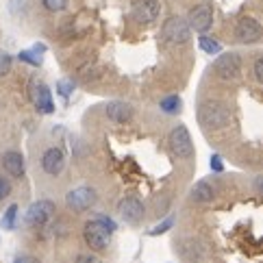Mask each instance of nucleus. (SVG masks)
I'll return each instance as SVG.
<instances>
[{"label":"nucleus","mask_w":263,"mask_h":263,"mask_svg":"<svg viewBox=\"0 0 263 263\" xmlns=\"http://www.w3.org/2000/svg\"><path fill=\"white\" fill-rule=\"evenodd\" d=\"M187 24L196 33H206L213 26V11L209 5H196L190 15H187Z\"/></svg>","instance_id":"10"},{"label":"nucleus","mask_w":263,"mask_h":263,"mask_svg":"<svg viewBox=\"0 0 263 263\" xmlns=\"http://www.w3.org/2000/svg\"><path fill=\"white\" fill-rule=\"evenodd\" d=\"M65 167V155L59 148H48L42 155V170L50 176H59Z\"/></svg>","instance_id":"13"},{"label":"nucleus","mask_w":263,"mask_h":263,"mask_svg":"<svg viewBox=\"0 0 263 263\" xmlns=\"http://www.w3.org/2000/svg\"><path fill=\"white\" fill-rule=\"evenodd\" d=\"M235 37L241 44H255L263 37V29L255 17H241L235 26Z\"/></svg>","instance_id":"11"},{"label":"nucleus","mask_w":263,"mask_h":263,"mask_svg":"<svg viewBox=\"0 0 263 263\" xmlns=\"http://www.w3.org/2000/svg\"><path fill=\"white\" fill-rule=\"evenodd\" d=\"M252 72H255L257 83H261V85H263V57H259L255 61V68H252Z\"/></svg>","instance_id":"26"},{"label":"nucleus","mask_w":263,"mask_h":263,"mask_svg":"<svg viewBox=\"0 0 263 263\" xmlns=\"http://www.w3.org/2000/svg\"><path fill=\"white\" fill-rule=\"evenodd\" d=\"M213 68H215V74H218L222 81H235L241 72V59H239V54H235V52L220 54Z\"/></svg>","instance_id":"8"},{"label":"nucleus","mask_w":263,"mask_h":263,"mask_svg":"<svg viewBox=\"0 0 263 263\" xmlns=\"http://www.w3.org/2000/svg\"><path fill=\"white\" fill-rule=\"evenodd\" d=\"M161 37H163V42H167V44L181 46V44H187V42H190L192 29H190V24H187L185 17H181V15H172V17H167V20L163 22Z\"/></svg>","instance_id":"2"},{"label":"nucleus","mask_w":263,"mask_h":263,"mask_svg":"<svg viewBox=\"0 0 263 263\" xmlns=\"http://www.w3.org/2000/svg\"><path fill=\"white\" fill-rule=\"evenodd\" d=\"M118 211H120L122 220H124L126 224H139L144 218V204L139 198H135V196L122 198V202L118 204Z\"/></svg>","instance_id":"12"},{"label":"nucleus","mask_w":263,"mask_h":263,"mask_svg":"<svg viewBox=\"0 0 263 263\" xmlns=\"http://www.w3.org/2000/svg\"><path fill=\"white\" fill-rule=\"evenodd\" d=\"M167 146L178 157V159H190L194 155V144H192V135L187 130L185 124H176L170 135H167Z\"/></svg>","instance_id":"4"},{"label":"nucleus","mask_w":263,"mask_h":263,"mask_svg":"<svg viewBox=\"0 0 263 263\" xmlns=\"http://www.w3.org/2000/svg\"><path fill=\"white\" fill-rule=\"evenodd\" d=\"M211 170L213 172H222L224 170V163H222V157L220 155H213L211 157Z\"/></svg>","instance_id":"28"},{"label":"nucleus","mask_w":263,"mask_h":263,"mask_svg":"<svg viewBox=\"0 0 263 263\" xmlns=\"http://www.w3.org/2000/svg\"><path fill=\"white\" fill-rule=\"evenodd\" d=\"M57 89H59V93H61L63 98H70V93L74 91V83L72 81H59Z\"/></svg>","instance_id":"24"},{"label":"nucleus","mask_w":263,"mask_h":263,"mask_svg":"<svg viewBox=\"0 0 263 263\" xmlns=\"http://www.w3.org/2000/svg\"><path fill=\"white\" fill-rule=\"evenodd\" d=\"M3 167L9 176L13 178H22L26 172V165H24V157L17 153V150H7L3 155Z\"/></svg>","instance_id":"15"},{"label":"nucleus","mask_w":263,"mask_h":263,"mask_svg":"<svg viewBox=\"0 0 263 263\" xmlns=\"http://www.w3.org/2000/svg\"><path fill=\"white\" fill-rule=\"evenodd\" d=\"M9 194H11V181L0 174V200H5Z\"/></svg>","instance_id":"23"},{"label":"nucleus","mask_w":263,"mask_h":263,"mask_svg":"<svg viewBox=\"0 0 263 263\" xmlns=\"http://www.w3.org/2000/svg\"><path fill=\"white\" fill-rule=\"evenodd\" d=\"M11 63H13V59L9 57L7 52L0 50V77H7L9 70H11Z\"/></svg>","instance_id":"22"},{"label":"nucleus","mask_w":263,"mask_h":263,"mask_svg":"<svg viewBox=\"0 0 263 263\" xmlns=\"http://www.w3.org/2000/svg\"><path fill=\"white\" fill-rule=\"evenodd\" d=\"M15 218H17V204H11V206L7 209L5 218H3V227H5V229H13Z\"/></svg>","instance_id":"20"},{"label":"nucleus","mask_w":263,"mask_h":263,"mask_svg":"<svg viewBox=\"0 0 263 263\" xmlns=\"http://www.w3.org/2000/svg\"><path fill=\"white\" fill-rule=\"evenodd\" d=\"M96 190L93 187H87V185H81L77 187V190L68 192V196H65V204H68L70 211H77V213H83L93 206V202H96Z\"/></svg>","instance_id":"5"},{"label":"nucleus","mask_w":263,"mask_h":263,"mask_svg":"<svg viewBox=\"0 0 263 263\" xmlns=\"http://www.w3.org/2000/svg\"><path fill=\"white\" fill-rule=\"evenodd\" d=\"M13 263H42V261L37 257H33V255H17L13 259Z\"/></svg>","instance_id":"29"},{"label":"nucleus","mask_w":263,"mask_h":263,"mask_svg":"<svg viewBox=\"0 0 263 263\" xmlns=\"http://www.w3.org/2000/svg\"><path fill=\"white\" fill-rule=\"evenodd\" d=\"M74 263H98V261L93 259V257H89V255H79Z\"/></svg>","instance_id":"30"},{"label":"nucleus","mask_w":263,"mask_h":263,"mask_svg":"<svg viewBox=\"0 0 263 263\" xmlns=\"http://www.w3.org/2000/svg\"><path fill=\"white\" fill-rule=\"evenodd\" d=\"M83 235H85V241L91 250L96 252H105L109 246V239H111V231L102 224L100 220H89L85 227H83Z\"/></svg>","instance_id":"3"},{"label":"nucleus","mask_w":263,"mask_h":263,"mask_svg":"<svg viewBox=\"0 0 263 263\" xmlns=\"http://www.w3.org/2000/svg\"><path fill=\"white\" fill-rule=\"evenodd\" d=\"M198 46L206 52V54H218L220 50H222V46L215 42V40H211V37H206V35H202L200 40H198Z\"/></svg>","instance_id":"19"},{"label":"nucleus","mask_w":263,"mask_h":263,"mask_svg":"<svg viewBox=\"0 0 263 263\" xmlns=\"http://www.w3.org/2000/svg\"><path fill=\"white\" fill-rule=\"evenodd\" d=\"M42 52H44V46L37 44V46H33V50L20 52V59H22L24 63H31V65H42V57H40Z\"/></svg>","instance_id":"18"},{"label":"nucleus","mask_w":263,"mask_h":263,"mask_svg":"<svg viewBox=\"0 0 263 263\" xmlns=\"http://www.w3.org/2000/svg\"><path fill=\"white\" fill-rule=\"evenodd\" d=\"M159 107H161L163 114H167V116H176V114H181V109H183V100L178 98L176 93H170V96L161 98Z\"/></svg>","instance_id":"17"},{"label":"nucleus","mask_w":263,"mask_h":263,"mask_svg":"<svg viewBox=\"0 0 263 263\" xmlns=\"http://www.w3.org/2000/svg\"><path fill=\"white\" fill-rule=\"evenodd\" d=\"M192 200H196V202H211V200H215L213 187L209 183H204V181L196 183L192 187Z\"/></svg>","instance_id":"16"},{"label":"nucleus","mask_w":263,"mask_h":263,"mask_svg":"<svg viewBox=\"0 0 263 263\" xmlns=\"http://www.w3.org/2000/svg\"><path fill=\"white\" fill-rule=\"evenodd\" d=\"M42 5L52 13H59V11H63V9L68 7V0H42Z\"/></svg>","instance_id":"21"},{"label":"nucleus","mask_w":263,"mask_h":263,"mask_svg":"<svg viewBox=\"0 0 263 263\" xmlns=\"http://www.w3.org/2000/svg\"><path fill=\"white\" fill-rule=\"evenodd\" d=\"M255 190L263 196V176H257V178H255Z\"/></svg>","instance_id":"31"},{"label":"nucleus","mask_w":263,"mask_h":263,"mask_svg":"<svg viewBox=\"0 0 263 263\" xmlns=\"http://www.w3.org/2000/svg\"><path fill=\"white\" fill-rule=\"evenodd\" d=\"M172 224H174V218H172V215H170V218H167L165 222H161V224H159V227H155L153 231H150V235H161V233H165L167 229H170V227H172Z\"/></svg>","instance_id":"25"},{"label":"nucleus","mask_w":263,"mask_h":263,"mask_svg":"<svg viewBox=\"0 0 263 263\" xmlns=\"http://www.w3.org/2000/svg\"><path fill=\"white\" fill-rule=\"evenodd\" d=\"M29 93H31V102L33 107L40 111V114H52L54 111V102H52V93L48 89V85L42 81H31L29 85Z\"/></svg>","instance_id":"7"},{"label":"nucleus","mask_w":263,"mask_h":263,"mask_svg":"<svg viewBox=\"0 0 263 263\" xmlns=\"http://www.w3.org/2000/svg\"><path fill=\"white\" fill-rule=\"evenodd\" d=\"M198 120L206 128H222L231 122V111L220 100H206L198 109Z\"/></svg>","instance_id":"1"},{"label":"nucleus","mask_w":263,"mask_h":263,"mask_svg":"<svg viewBox=\"0 0 263 263\" xmlns=\"http://www.w3.org/2000/svg\"><path fill=\"white\" fill-rule=\"evenodd\" d=\"M52 215H54V202L52 200H37L29 206V211L24 215V222L29 224V227L40 229L52 220Z\"/></svg>","instance_id":"6"},{"label":"nucleus","mask_w":263,"mask_h":263,"mask_svg":"<svg viewBox=\"0 0 263 263\" xmlns=\"http://www.w3.org/2000/svg\"><path fill=\"white\" fill-rule=\"evenodd\" d=\"M96 220H100V222H102V224H105V227H107V229H109L111 233H114V231L118 229V224H116L114 220H111V218H107V215H105V213H100V215H98V218H96Z\"/></svg>","instance_id":"27"},{"label":"nucleus","mask_w":263,"mask_h":263,"mask_svg":"<svg viewBox=\"0 0 263 263\" xmlns=\"http://www.w3.org/2000/svg\"><path fill=\"white\" fill-rule=\"evenodd\" d=\"M105 114L111 122H118V124H126V122L133 120L135 116V109L133 105H128V102H122V100H114L109 102L105 107Z\"/></svg>","instance_id":"14"},{"label":"nucleus","mask_w":263,"mask_h":263,"mask_svg":"<svg viewBox=\"0 0 263 263\" xmlns=\"http://www.w3.org/2000/svg\"><path fill=\"white\" fill-rule=\"evenodd\" d=\"M159 0H133V7H130V15L137 24H150L159 17Z\"/></svg>","instance_id":"9"}]
</instances>
